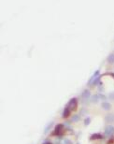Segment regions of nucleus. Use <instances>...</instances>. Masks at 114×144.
<instances>
[{
    "mask_svg": "<svg viewBox=\"0 0 114 144\" xmlns=\"http://www.w3.org/2000/svg\"><path fill=\"white\" fill-rule=\"evenodd\" d=\"M77 106H78V102H77V99L76 98H72L69 100L66 108H68L70 111H76L77 109Z\"/></svg>",
    "mask_w": 114,
    "mask_h": 144,
    "instance_id": "nucleus-1",
    "label": "nucleus"
},
{
    "mask_svg": "<svg viewBox=\"0 0 114 144\" xmlns=\"http://www.w3.org/2000/svg\"><path fill=\"white\" fill-rule=\"evenodd\" d=\"M112 135H114V126L109 125L105 128V136L106 137H111Z\"/></svg>",
    "mask_w": 114,
    "mask_h": 144,
    "instance_id": "nucleus-2",
    "label": "nucleus"
},
{
    "mask_svg": "<svg viewBox=\"0 0 114 144\" xmlns=\"http://www.w3.org/2000/svg\"><path fill=\"white\" fill-rule=\"evenodd\" d=\"M81 97H82V101H87L90 97H91V93H90V91L89 90H84L83 91V93L82 94V96H81Z\"/></svg>",
    "mask_w": 114,
    "mask_h": 144,
    "instance_id": "nucleus-3",
    "label": "nucleus"
},
{
    "mask_svg": "<svg viewBox=\"0 0 114 144\" xmlns=\"http://www.w3.org/2000/svg\"><path fill=\"white\" fill-rule=\"evenodd\" d=\"M63 129H64V125H62V124H59V125H56V127H55V130H54V134L53 135H61L62 134V132H63Z\"/></svg>",
    "mask_w": 114,
    "mask_h": 144,
    "instance_id": "nucleus-4",
    "label": "nucleus"
},
{
    "mask_svg": "<svg viewBox=\"0 0 114 144\" xmlns=\"http://www.w3.org/2000/svg\"><path fill=\"white\" fill-rule=\"evenodd\" d=\"M105 121L108 123V124H111L114 122V114L113 113H109L108 115H106L105 117Z\"/></svg>",
    "mask_w": 114,
    "mask_h": 144,
    "instance_id": "nucleus-5",
    "label": "nucleus"
},
{
    "mask_svg": "<svg viewBox=\"0 0 114 144\" xmlns=\"http://www.w3.org/2000/svg\"><path fill=\"white\" fill-rule=\"evenodd\" d=\"M98 75H99V70H96V71L94 73V75L90 78V80H89V81H88V84H89V85H91V84L94 82V80H96V79L98 77Z\"/></svg>",
    "mask_w": 114,
    "mask_h": 144,
    "instance_id": "nucleus-6",
    "label": "nucleus"
},
{
    "mask_svg": "<svg viewBox=\"0 0 114 144\" xmlns=\"http://www.w3.org/2000/svg\"><path fill=\"white\" fill-rule=\"evenodd\" d=\"M102 108H103V110H105V111H109L110 108H111V105H110L109 102L104 101V102L102 103Z\"/></svg>",
    "mask_w": 114,
    "mask_h": 144,
    "instance_id": "nucleus-7",
    "label": "nucleus"
},
{
    "mask_svg": "<svg viewBox=\"0 0 114 144\" xmlns=\"http://www.w3.org/2000/svg\"><path fill=\"white\" fill-rule=\"evenodd\" d=\"M102 139V135H100V134H94V135H92L91 138H90L91 140H94V139Z\"/></svg>",
    "mask_w": 114,
    "mask_h": 144,
    "instance_id": "nucleus-8",
    "label": "nucleus"
},
{
    "mask_svg": "<svg viewBox=\"0 0 114 144\" xmlns=\"http://www.w3.org/2000/svg\"><path fill=\"white\" fill-rule=\"evenodd\" d=\"M69 114H70V110L68 108H65V110H64V111H63V117L64 118H67L69 116Z\"/></svg>",
    "mask_w": 114,
    "mask_h": 144,
    "instance_id": "nucleus-9",
    "label": "nucleus"
},
{
    "mask_svg": "<svg viewBox=\"0 0 114 144\" xmlns=\"http://www.w3.org/2000/svg\"><path fill=\"white\" fill-rule=\"evenodd\" d=\"M108 62L109 64H114V53H110L108 56Z\"/></svg>",
    "mask_w": 114,
    "mask_h": 144,
    "instance_id": "nucleus-10",
    "label": "nucleus"
},
{
    "mask_svg": "<svg viewBox=\"0 0 114 144\" xmlns=\"http://www.w3.org/2000/svg\"><path fill=\"white\" fill-rule=\"evenodd\" d=\"M52 125H53V123H50L49 125H47V126L44 128V134H47L49 132L50 130V128L52 127Z\"/></svg>",
    "mask_w": 114,
    "mask_h": 144,
    "instance_id": "nucleus-11",
    "label": "nucleus"
},
{
    "mask_svg": "<svg viewBox=\"0 0 114 144\" xmlns=\"http://www.w3.org/2000/svg\"><path fill=\"white\" fill-rule=\"evenodd\" d=\"M99 99H100V98H99V96H98V95H95V96H93L91 97V101L94 102V103H97Z\"/></svg>",
    "mask_w": 114,
    "mask_h": 144,
    "instance_id": "nucleus-12",
    "label": "nucleus"
},
{
    "mask_svg": "<svg viewBox=\"0 0 114 144\" xmlns=\"http://www.w3.org/2000/svg\"><path fill=\"white\" fill-rule=\"evenodd\" d=\"M80 115H74V116H72V122H74V123H76V122H78L79 120H80Z\"/></svg>",
    "mask_w": 114,
    "mask_h": 144,
    "instance_id": "nucleus-13",
    "label": "nucleus"
},
{
    "mask_svg": "<svg viewBox=\"0 0 114 144\" xmlns=\"http://www.w3.org/2000/svg\"><path fill=\"white\" fill-rule=\"evenodd\" d=\"M90 123H91V118H90V117L85 118V120H84V125H89Z\"/></svg>",
    "mask_w": 114,
    "mask_h": 144,
    "instance_id": "nucleus-14",
    "label": "nucleus"
},
{
    "mask_svg": "<svg viewBox=\"0 0 114 144\" xmlns=\"http://www.w3.org/2000/svg\"><path fill=\"white\" fill-rule=\"evenodd\" d=\"M64 144H72V141L68 139H64Z\"/></svg>",
    "mask_w": 114,
    "mask_h": 144,
    "instance_id": "nucleus-15",
    "label": "nucleus"
},
{
    "mask_svg": "<svg viewBox=\"0 0 114 144\" xmlns=\"http://www.w3.org/2000/svg\"><path fill=\"white\" fill-rule=\"evenodd\" d=\"M109 98L110 100H114V92L110 93V94L109 95Z\"/></svg>",
    "mask_w": 114,
    "mask_h": 144,
    "instance_id": "nucleus-16",
    "label": "nucleus"
},
{
    "mask_svg": "<svg viewBox=\"0 0 114 144\" xmlns=\"http://www.w3.org/2000/svg\"><path fill=\"white\" fill-rule=\"evenodd\" d=\"M99 80H100V77H97V78H96V80H94V82H93V84H94V85H96V84H97V83H98V81H99Z\"/></svg>",
    "mask_w": 114,
    "mask_h": 144,
    "instance_id": "nucleus-17",
    "label": "nucleus"
},
{
    "mask_svg": "<svg viewBox=\"0 0 114 144\" xmlns=\"http://www.w3.org/2000/svg\"><path fill=\"white\" fill-rule=\"evenodd\" d=\"M99 98H100V99L105 100V99H106V96H104V95H99Z\"/></svg>",
    "mask_w": 114,
    "mask_h": 144,
    "instance_id": "nucleus-18",
    "label": "nucleus"
},
{
    "mask_svg": "<svg viewBox=\"0 0 114 144\" xmlns=\"http://www.w3.org/2000/svg\"><path fill=\"white\" fill-rule=\"evenodd\" d=\"M44 144H51V143H50V142H45Z\"/></svg>",
    "mask_w": 114,
    "mask_h": 144,
    "instance_id": "nucleus-19",
    "label": "nucleus"
},
{
    "mask_svg": "<svg viewBox=\"0 0 114 144\" xmlns=\"http://www.w3.org/2000/svg\"><path fill=\"white\" fill-rule=\"evenodd\" d=\"M77 144H80V143H77Z\"/></svg>",
    "mask_w": 114,
    "mask_h": 144,
    "instance_id": "nucleus-20",
    "label": "nucleus"
}]
</instances>
